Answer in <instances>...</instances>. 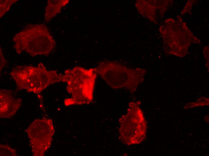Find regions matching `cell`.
Segmentation results:
<instances>
[{
	"label": "cell",
	"instance_id": "cell-5",
	"mask_svg": "<svg viewBox=\"0 0 209 156\" xmlns=\"http://www.w3.org/2000/svg\"><path fill=\"white\" fill-rule=\"evenodd\" d=\"M27 132L34 155H43L51 145L54 132L52 121L37 120L30 125Z\"/></svg>",
	"mask_w": 209,
	"mask_h": 156
},
{
	"label": "cell",
	"instance_id": "cell-2",
	"mask_svg": "<svg viewBox=\"0 0 209 156\" xmlns=\"http://www.w3.org/2000/svg\"><path fill=\"white\" fill-rule=\"evenodd\" d=\"M10 75L18 89L35 93L41 92L50 85L62 80V75L54 70H47L42 63H39L38 67L17 66L13 68Z\"/></svg>",
	"mask_w": 209,
	"mask_h": 156
},
{
	"label": "cell",
	"instance_id": "cell-10",
	"mask_svg": "<svg viewBox=\"0 0 209 156\" xmlns=\"http://www.w3.org/2000/svg\"><path fill=\"white\" fill-rule=\"evenodd\" d=\"M196 103L189 104V107H192L198 106H203L209 104V99L204 97L199 99Z\"/></svg>",
	"mask_w": 209,
	"mask_h": 156
},
{
	"label": "cell",
	"instance_id": "cell-7",
	"mask_svg": "<svg viewBox=\"0 0 209 156\" xmlns=\"http://www.w3.org/2000/svg\"><path fill=\"white\" fill-rule=\"evenodd\" d=\"M11 91H0V116L7 117L13 115L20 106L21 99L16 98Z\"/></svg>",
	"mask_w": 209,
	"mask_h": 156
},
{
	"label": "cell",
	"instance_id": "cell-8",
	"mask_svg": "<svg viewBox=\"0 0 209 156\" xmlns=\"http://www.w3.org/2000/svg\"><path fill=\"white\" fill-rule=\"evenodd\" d=\"M61 7L56 5L48 4L46 9L45 18L48 20L53 18L60 12Z\"/></svg>",
	"mask_w": 209,
	"mask_h": 156
},
{
	"label": "cell",
	"instance_id": "cell-9",
	"mask_svg": "<svg viewBox=\"0 0 209 156\" xmlns=\"http://www.w3.org/2000/svg\"><path fill=\"white\" fill-rule=\"evenodd\" d=\"M15 0H0V16L9 10L11 6Z\"/></svg>",
	"mask_w": 209,
	"mask_h": 156
},
{
	"label": "cell",
	"instance_id": "cell-3",
	"mask_svg": "<svg viewBox=\"0 0 209 156\" xmlns=\"http://www.w3.org/2000/svg\"><path fill=\"white\" fill-rule=\"evenodd\" d=\"M18 53L25 52L34 56H47L55 47V42L44 25L33 26L16 34L14 37Z\"/></svg>",
	"mask_w": 209,
	"mask_h": 156
},
{
	"label": "cell",
	"instance_id": "cell-11",
	"mask_svg": "<svg viewBox=\"0 0 209 156\" xmlns=\"http://www.w3.org/2000/svg\"><path fill=\"white\" fill-rule=\"evenodd\" d=\"M48 4L59 6L60 7H63L67 4L69 1L65 0H48Z\"/></svg>",
	"mask_w": 209,
	"mask_h": 156
},
{
	"label": "cell",
	"instance_id": "cell-6",
	"mask_svg": "<svg viewBox=\"0 0 209 156\" xmlns=\"http://www.w3.org/2000/svg\"><path fill=\"white\" fill-rule=\"evenodd\" d=\"M129 71L124 73H120L113 63L110 62L102 63L96 68V71L111 87L119 88V77H121L123 87L126 88V84L121 77L122 76L132 82L135 86L138 85L144 74L142 71Z\"/></svg>",
	"mask_w": 209,
	"mask_h": 156
},
{
	"label": "cell",
	"instance_id": "cell-12",
	"mask_svg": "<svg viewBox=\"0 0 209 156\" xmlns=\"http://www.w3.org/2000/svg\"><path fill=\"white\" fill-rule=\"evenodd\" d=\"M5 64V61L2 53L0 52V69L4 67Z\"/></svg>",
	"mask_w": 209,
	"mask_h": 156
},
{
	"label": "cell",
	"instance_id": "cell-1",
	"mask_svg": "<svg viewBox=\"0 0 209 156\" xmlns=\"http://www.w3.org/2000/svg\"><path fill=\"white\" fill-rule=\"evenodd\" d=\"M97 74L96 68L87 70L78 66L65 71L62 81L67 83V90L72 96L64 100L66 106L88 104L92 101Z\"/></svg>",
	"mask_w": 209,
	"mask_h": 156
},
{
	"label": "cell",
	"instance_id": "cell-4",
	"mask_svg": "<svg viewBox=\"0 0 209 156\" xmlns=\"http://www.w3.org/2000/svg\"><path fill=\"white\" fill-rule=\"evenodd\" d=\"M129 108L126 115L120 119L119 129L123 142L130 145L138 144L145 139L147 123L143 112L136 103L129 104Z\"/></svg>",
	"mask_w": 209,
	"mask_h": 156
}]
</instances>
